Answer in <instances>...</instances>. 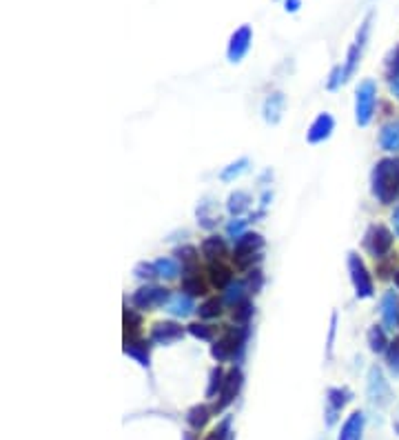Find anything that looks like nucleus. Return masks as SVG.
Wrapping results in <instances>:
<instances>
[{
    "label": "nucleus",
    "instance_id": "nucleus-2",
    "mask_svg": "<svg viewBox=\"0 0 399 440\" xmlns=\"http://www.w3.org/2000/svg\"><path fill=\"white\" fill-rule=\"evenodd\" d=\"M249 327H224L220 336L211 345V356L216 362L238 360L247 347Z\"/></svg>",
    "mask_w": 399,
    "mask_h": 440
},
{
    "label": "nucleus",
    "instance_id": "nucleus-30",
    "mask_svg": "<svg viewBox=\"0 0 399 440\" xmlns=\"http://www.w3.org/2000/svg\"><path fill=\"white\" fill-rule=\"evenodd\" d=\"M224 381H226V371L220 365H216V367L209 371V385H207V391H204L209 400L220 396V391L224 387Z\"/></svg>",
    "mask_w": 399,
    "mask_h": 440
},
{
    "label": "nucleus",
    "instance_id": "nucleus-6",
    "mask_svg": "<svg viewBox=\"0 0 399 440\" xmlns=\"http://www.w3.org/2000/svg\"><path fill=\"white\" fill-rule=\"evenodd\" d=\"M393 245H395V236H393V232L383 222L371 225L366 230V234H364V249L371 254L375 261L391 256Z\"/></svg>",
    "mask_w": 399,
    "mask_h": 440
},
{
    "label": "nucleus",
    "instance_id": "nucleus-35",
    "mask_svg": "<svg viewBox=\"0 0 399 440\" xmlns=\"http://www.w3.org/2000/svg\"><path fill=\"white\" fill-rule=\"evenodd\" d=\"M386 367L393 378H399V336H395L386 349Z\"/></svg>",
    "mask_w": 399,
    "mask_h": 440
},
{
    "label": "nucleus",
    "instance_id": "nucleus-24",
    "mask_svg": "<svg viewBox=\"0 0 399 440\" xmlns=\"http://www.w3.org/2000/svg\"><path fill=\"white\" fill-rule=\"evenodd\" d=\"M284 105H286V98L282 92H273L269 94V98L264 100V120L271 125L280 123L282 118V112H284Z\"/></svg>",
    "mask_w": 399,
    "mask_h": 440
},
{
    "label": "nucleus",
    "instance_id": "nucleus-45",
    "mask_svg": "<svg viewBox=\"0 0 399 440\" xmlns=\"http://www.w3.org/2000/svg\"><path fill=\"white\" fill-rule=\"evenodd\" d=\"M300 5H302V0H286V3H284V9L293 13V11L300 9Z\"/></svg>",
    "mask_w": 399,
    "mask_h": 440
},
{
    "label": "nucleus",
    "instance_id": "nucleus-37",
    "mask_svg": "<svg viewBox=\"0 0 399 440\" xmlns=\"http://www.w3.org/2000/svg\"><path fill=\"white\" fill-rule=\"evenodd\" d=\"M133 274H135V278H140V280H145V283L156 280V278H158L156 263H147V261L137 263V265L133 267Z\"/></svg>",
    "mask_w": 399,
    "mask_h": 440
},
{
    "label": "nucleus",
    "instance_id": "nucleus-10",
    "mask_svg": "<svg viewBox=\"0 0 399 440\" xmlns=\"http://www.w3.org/2000/svg\"><path fill=\"white\" fill-rule=\"evenodd\" d=\"M371 20H373V13H368L364 18L360 32H357V38L355 42L348 47V54H346V63H344V81L352 78V73L357 71L360 67V60H362V54H364V47H366V38H368V32H371Z\"/></svg>",
    "mask_w": 399,
    "mask_h": 440
},
{
    "label": "nucleus",
    "instance_id": "nucleus-19",
    "mask_svg": "<svg viewBox=\"0 0 399 440\" xmlns=\"http://www.w3.org/2000/svg\"><path fill=\"white\" fill-rule=\"evenodd\" d=\"M207 278L213 290H226V287L233 283V269L224 261H213L207 267Z\"/></svg>",
    "mask_w": 399,
    "mask_h": 440
},
{
    "label": "nucleus",
    "instance_id": "nucleus-40",
    "mask_svg": "<svg viewBox=\"0 0 399 440\" xmlns=\"http://www.w3.org/2000/svg\"><path fill=\"white\" fill-rule=\"evenodd\" d=\"M375 274H377L379 280H386V278L395 276V265L388 261V256H386V258H379V261H377V265H375Z\"/></svg>",
    "mask_w": 399,
    "mask_h": 440
},
{
    "label": "nucleus",
    "instance_id": "nucleus-51",
    "mask_svg": "<svg viewBox=\"0 0 399 440\" xmlns=\"http://www.w3.org/2000/svg\"><path fill=\"white\" fill-rule=\"evenodd\" d=\"M397 327H399V325H397Z\"/></svg>",
    "mask_w": 399,
    "mask_h": 440
},
{
    "label": "nucleus",
    "instance_id": "nucleus-13",
    "mask_svg": "<svg viewBox=\"0 0 399 440\" xmlns=\"http://www.w3.org/2000/svg\"><path fill=\"white\" fill-rule=\"evenodd\" d=\"M251 42H253L251 25H242L231 34V40H228V47H226V58L231 60V63H240V60L249 54Z\"/></svg>",
    "mask_w": 399,
    "mask_h": 440
},
{
    "label": "nucleus",
    "instance_id": "nucleus-21",
    "mask_svg": "<svg viewBox=\"0 0 399 440\" xmlns=\"http://www.w3.org/2000/svg\"><path fill=\"white\" fill-rule=\"evenodd\" d=\"M166 311L171 314L173 318H189L195 309L193 305V298L189 294H184V292H178L171 296V300L166 302Z\"/></svg>",
    "mask_w": 399,
    "mask_h": 440
},
{
    "label": "nucleus",
    "instance_id": "nucleus-36",
    "mask_svg": "<svg viewBox=\"0 0 399 440\" xmlns=\"http://www.w3.org/2000/svg\"><path fill=\"white\" fill-rule=\"evenodd\" d=\"M176 256H178V261L182 263V267H191V265H197L200 249L195 245H182V247L176 249Z\"/></svg>",
    "mask_w": 399,
    "mask_h": 440
},
{
    "label": "nucleus",
    "instance_id": "nucleus-9",
    "mask_svg": "<svg viewBox=\"0 0 399 440\" xmlns=\"http://www.w3.org/2000/svg\"><path fill=\"white\" fill-rule=\"evenodd\" d=\"M242 385H244L242 369L240 367H231L226 371V381H224V387L220 391V396H218L216 405H213V416L226 412V409L235 403V398L240 396V391H242Z\"/></svg>",
    "mask_w": 399,
    "mask_h": 440
},
{
    "label": "nucleus",
    "instance_id": "nucleus-44",
    "mask_svg": "<svg viewBox=\"0 0 399 440\" xmlns=\"http://www.w3.org/2000/svg\"><path fill=\"white\" fill-rule=\"evenodd\" d=\"M335 331H337V314H333V316H331V329H329V338H326V356H329V358H331V354H333Z\"/></svg>",
    "mask_w": 399,
    "mask_h": 440
},
{
    "label": "nucleus",
    "instance_id": "nucleus-15",
    "mask_svg": "<svg viewBox=\"0 0 399 440\" xmlns=\"http://www.w3.org/2000/svg\"><path fill=\"white\" fill-rule=\"evenodd\" d=\"M333 129H335V118L326 112H321V114L315 116L309 131H306V141H309L311 145H319V143H324V141L331 138Z\"/></svg>",
    "mask_w": 399,
    "mask_h": 440
},
{
    "label": "nucleus",
    "instance_id": "nucleus-32",
    "mask_svg": "<svg viewBox=\"0 0 399 440\" xmlns=\"http://www.w3.org/2000/svg\"><path fill=\"white\" fill-rule=\"evenodd\" d=\"M233 311H231V321L235 323V325H240V327H249V323H251V318H253V311H255V305L253 302L247 298L244 302H240V305H235V307H231Z\"/></svg>",
    "mask_w": 399,
    "mask_h": 440
},
{
    "label": "nucleus",
    "instance_id": "nucleus-20",
    "mask_svg": "<svg viewBox=\"0 0 399 440\" xmlns=\"http://www.w3.org/2000/svg\"><path fill=\"white\" fill-rule=\"evenodd\" d=\"M200 251H202V256L207 258L209 263L213 261H224V256L228 251L226 247V240L218 234H211L202 240V245H200Z\"/></svg>",
    "mask_w": 399,
    "mask_h": 440
},
{
    "label": "nucleus",
    "instance_id": "nucleus-39",
    "mask_svg": "<svg viewBox=\"0 0 399 440\" xmlns=\"http://www.w3.org/2000/svg\"><path fill=\"white\" fill-rule=\"evenodd\" d=\"M247 222L249 220H244V218H231L228 220V225H226V236L228 238H233V240H238L242 234H247Z\"/></svg>",
    "mask_w": 399,
    "mask_h": 440
},
{
    "label": "nucleus",
    "instance_id": "nucleus-26",
    "mask_svg": "<svg viewBox=\"0 0 399 440\" xmlns=\"http://www.w3.org/2000/svg\"><path fill=\"white\" fill-rule=\"evenodd\" d=\"M253 198H251V194L249 191H244V189H235L231 196L226 198V209H228V214H231L233 218L242 216L244 211H249Z\"/></svg>",
    "mask_w": 399,
    "mask_h": 440
},
{
    "label": "nucleus",
    "instance_id": "nucleus-34",
    "mask_svg": "<svg viewBox=\"0 0 399 440\" xmlns=\"http://www.w3.org/2000/svg\"><path fill=\"white\" fill-rule=\"evenodd\" d=\"M187 331L191 333L193 338H197V340H204V343H213V340H216V327H211L207 323H191L187 327Z\"/></svg>",
    "mask_w": 399,
    "mask_h": 440
},
{
    "label": "nucleus",
    "instance_id": "nucleus-25",
    "mask_svg": "<svg viewBox=\"0 0 399 440\" xmlns=\"http://www.w3.org/2000/svg\"><path fill=\"white\" fill-rule=\"evenodd\" d=\"M386 331H388V329L383 327V325H373L371 329H368L366 340H368V347H371V352H373V354H386V349H388V345H391Z\"/></svg>",
    "mask_w": 399,
    "mask_h": 440
},
{
    "label": "nucleus",
    "instance_id": "nucleus-33",
    "mask_svg": "<svg viewBox=\"0 0 399 440\" xmlns=\"http://www.w3.org/2000/svg\"><path fill=\"white\" fill-rule=\"evenodd\" d=\"M249 165H251L249 158H240V160L231 162V165L224 167V170L220 172V180H224V183H233L235 178H240L242 174L249 172Z\"/></svg>",
    "mask_w": 399,
    "mask_h": 440
},
{
    "label": "nucleus",
    "instance_id": "nucleus-47",
    "mask_svg": "<svg viewBox=\"0 0 399 440\" xmlns=\"http://www.w3.org/2000/svg\"><path fill=\"white\" fill-rule=\"evenodd\" d=\"M393 225H395V232L399 234V205H397L395 211H393Z\"/></svg>",
    "mask_w": 399,
    "mask_h": 440
},
{
    "label": "nucleus",
    "instance_id": "nucleus-23",
    "mask_svg": "<svg viewBox=\"0 0 399 440\" xmlns=\"http://www.w3.org/2000/svg\"><path fill=\"white\" fill-rule=\"evenodd\" d=\"M211 416H213V407H207V405H193L184 418H187L191 432H202V429L207 427V424H209Z\"/></svg>",
    "mask_w": 399,
    "mask_h": 440
},
{
    "label": "nucleus",
    "instance_id": "nucleus-43",
    "mask_svg": "<svg viewBox=\"0 0 399 440\" xmlns=\"http://www.w3.org/2000/svg\"><path fill=\"white\" fill-rule=\"evenodd\" d=\"M386 69H388V78H395V76L399 73V44H397V49L386 58Z\"/></svg>",
    "mask_w": 399,
    "mask_h": 440
},
{
    "label": "nucleus",
    "instance_id": "nucleus-7",
    "mask_svg": "<svg viewBox=\"0 0 399 440\" xmlns=\"http://www.w3.org/2000/svg\"><path fill=\"white\" fill-rule=\"evenodd\" d=\"M171 296H173L171 290H166V287L147 283L131 296V305L140 311H156L160 307H166V302L171 300Z\"/></svg>",
    "mask_w": 399,
    "mask_h": 440
},
{
    "label": "nucleus",
    "instance_id": "nucleus-48",
    "mask_svg": "<svg viewBox=\"0 0 399 440\" xmlns=\"http://www.w3.org/2000/svg\"><path fill=\"white\" fill-rule=\"evenodd\" d=\"M182 440H195V434H193V432H187V434H182Z\"/></svg>",
    "mask_w": 399,
    "mask_h": 440
},
{
    "label": "nucleus",
    "instance_id": "nucleus-4",
    "mask_svg": "<svg viewBox=\"0 0 399 440\" xmlns=\"http://www.w3.org/2000/svg\"><path fill=\"white\" fill-rule=\"evenodd\" d=\"M346 265H348V274H350V283H352V290H355V296L360 300L373 298L375 283H373V276H371V271H368L366 263L362 261V256L357 251H350L346 258Z\"/></svg>",
    "mask_w": 399,
    "mask_h": 440
},
{
    "label": "nucleus",
    "instance_id": "nucleus-18",
    "mask_svg": "<svg viewBox=\"0 0 399 440\" xmlns=\"http://www.w3.org/2000/svg\"><path fill=\"white\" fill-rule=\"evenodd\" d=\"M364 429H366V414L362 409H355V412H350V416L344 420L337 440H362Z\"/></svg>",
    "mask_w": 399,
    "mask_h": 440
},
{
    "label": "nucleus",
    "instance_id": "nucleus-46",
    "mask_svg": "<svg viewBox=\"0 0 399 440\" xmlns=\"http://www.w3.org/2000/svg\"><path fill=\"white\" fill-rule=\"evenodd\" d=\"M391 92H393V96L399 100V73L395 76V78H391Z\"/></svg>",
    "mask_w": 399,
    "mask_h": 440
},
{
    "label": "nucleus",
    "instance_id": "nucleus-50",
    "mask_svg": "<svg viewBox=\"0 0 399 440\" xmlns=\"http://www.w3.org/2000/svg\"><path fill=\"white\" fill-rule=\"evenodd\" d=\"M393 427H395V432H397V434H399V418H397V420H395V424H393Z\"/></svg>",
    "mask_w": 399,
    "mask_h": 440
},
{
    "label": "nucleus",
    "instance_id": "nucleus-31",
    "mask_svg": "<svg viewBox=\"0 0 399 440\" xmlns=\"http://www.w3.org/2000/svg\"><path fill=\"white\" fill-rule=\"evenodd\" d=\"M142 331V314L125 307V338H137Z\"/></svg>",
    "mask_w": 399,
    "mask_h": 440
},
{
    "label": "nucleus",
    "instance_id": "nucleus-11",
    "mask_svg": "<svg viewBox=\"0 0 399 440\" xmlns=\"http://www.w3.org/2000/svg\"><path fill=\"white\" fill-rule=\"evenodd\" d=\"M184 333H189L187 327H182L180 323L176 321H160V323H153L151 327V333H149V338L153 345H173L178 340L184 338Z\"/></svg>",
    "mask_w": 399,
    "mask_h": 440
},
{
    "label": "nucleus",
    "instance_id": "nucleus-38",
    "mask_svg": "<svg viewBox=\"0 0 399 440\" xmlns=\"http://www.w3.org/2000/svg\"><path fill=\"white\" fill-rule=\"evenodd\" d=\"M204 440H231V418H224L216 429H211Z\"/></svg>",
    "mask_w": 399,
    "mask_h": 440
},
{
    "label": "nucleus",
    "instance_id": "nucleus-8",
    "mask_svg": "<svg viewBox=\"0 0 399 440\" xmlns=\"http://www.w3.org/2000/svg\"><path fill=\"white\" fill-rule=\"evenodd\" d=\"M366 393H368V400L377 407H386L393 398V389H391V383L386 381V376H383L381 367L373 365L368 369V378H366Z\"/></svg>",
    "mask_w": 399,
    "mask_h": 440
},
{
    "label": "nucleus",
    "instance_id": "nucleus-5",
    "mask_svg": "<svg viewBox=\"0 0 399 440\" xmlns=\"http://www.w3.org/2000/svg\"><path fill=\"white\" fill-rule=\"evenodd\" d=\"M377 107V85L375 81H362L355 89V123L368 127Z\"/></svg>",
    "mask_w": 399,
    "mask_h": 440
},
{
    "label": "nucleus",
    "instance_id": "nucleus-22",
    "mask_svg": "<svg viewBox=\"0 0 399 440\" xmlns=\"http://www.w3.org/2000/svg\"><path fill=\"white\" fill-rule=\"evenodd\" d=\"M379 147L388 154H399V118L391 120L379 131Z\"/></svg>",
    "mask_w": 399,
    "mask_h": 440
},
{
    "label": "nucleus",
    "instance_id": "nucleus-27",
    "mask_svg": "<svg viewBox=\"0 0 399 440\" xmlns=\"http://www.w3.org/2000/svg\"><path fill=\"white\" fill-rule=\"evenodd\" d=\"M249 287H247V280H233L231 285L224 290V305L228 307H235L240 302H244L249 298Z\"/></svg>",
    "mask_w": 399,
    "mask_h": 440
},
{
    "label": "nucleus",
    "instance_id": "nucleus-12",
    "mask_svg": "<svg viewBox=\"0 0 399 440\" xmlns=\"http://www.w3.org/2000/svg\"><path fill=\"white\" fill-rule=\"evenodd\" d=\"M352 400V391L348 387H329L326 389V424L329 427H333V424L337 422V418H340L342 409Z\"/></svg>",
    "mask_w": 399,
    "mask_h": 440
},
{
    "label": "nucleus",
    "instance_id": "nucleus-3",
    "mask_svg": "<svg viewBox=\"0 0 399 440\" xmlns=\"http://www.w3.org/2000/svg\"><path fill=\"white\" fill-rule=\"evenodd\" d=\"M262 249H264V238L255 234V232H247L242 234L235 245H233V265L242 271H251L253 265H257L262 261Z\"/></svg>",
    "mask_w": 399,
    "mask_h": 440
},
{
    "label": "nucleus",
    "instance_id": "nucleus-16",
    "mask_svg": "<svg viewBox=\"0 0 399 440\" xmlns=\"http://www.w3.org/2000/svg\"><path fill=\"white\" fill-rule=\"evenodd\" d=\"M379 311H381V323L386 329H395L399 325V294L395 290L383 292Z\"/></svg>",
    "mask_w": 399,
    "mask_h": 440
},
{
    "label": "nucleus",
    "instance_id": "nucleus-14",
    "mask_svg": "<svg viewBox=\"0 0 399 440\" xmlns=\"http://www.w3.org/2000/svg\"><path fill=\"white\" fill-rule=\"evenodd\" d=\"M209 283H204V278L200 276V265H191V267H182V283H180V292L189 294L191 298L195 296H207L209 294Z\"/></svg>",
    "mask_w": 399,
    "mask_h": 440
},
{
    "label": "nucleus",
    "instance_id": "nucleus-17",
    "mask_svg": "<svg viewBox=\"0 0 399 440\" xmlns=\"http://www.w3.org/2000/svg\"><path fill=\"white\" fill-rule=\"evenodd\" d=\"M125 354L129 358H133L140 367H149L151 365V338H125Z\"/></svg>",
    "mask_w": 399,
    "mask_h": 440
},
{
    "label": "nucleus",
    "instance_id": "nucleus-41",
    "mask_svg": "<svg viewBox=\"0 0 399 440\" xmlns=\"http://www.w3.org/2000/svg\"><path fill=\"white\" fill-rule=\"evenodd\" d=\"M262 285H264V276H262V271H259L257 267L249 271V276H247V287H249V292L251 294H257L259 290H262Z\"/></svg>",
    "mask_w": 399,
    "mask_h": 440
},
{
    "label": "nucleus",
    "instance_id": "nucleus-49",
    "mask_svg": "<svg viewBox=\"0 0 399 440\" xmlns=\"http://www.w3.org/2000/svg\"><path fill=\"white\" fill-rule=\"evenodd\" d=\"M393 280H395V287H397V290H399V267L395 269V276H393Z\"/></svg>",
    "mask_w": 399,
    "mask_h": 440
},
{
    "label": "nucleus",
    "instance_id": "nucleus-28",
    "mask_svg": "<svg viewBox=\"0 0 399 440\" xmlns=\"http://www.w3.org/2000/svg\"><path fill=\"white\" fill-rule=\"evenodd\" d=\"M156 269H158V278H162V280H176L180 276V271H182L180 261H178V258H173V256L158 258Z\"/></svg>",
    "mask_w": 399,
    "mask_h": 440
},
{
    "label": "nucleus",
    "instance_id": "nucleus-1",
    "mask_svg": "<svg viewBox=\"0 0 399 440\" xmlns=\"http://www.w3.org/2000/svg\"><path fill=\"white\" fill-rule=\"evenodd\" d=\"M371 194L381 205H393L399 198V158L388 156L375 162L371 172Z\"/></svg>",
    "mask_w": 399,
    "mask_h": 440
},
{
    "label": "nucleus",
    "instance_id": "nucleus-29",
    "mask_svg": "<svg viewBox=\"0 0 399 440\" xmlns=\"http://www.w3.org/2000/svg\"><path fill=\"white\" fill-rule=\"evenodd\" d=\"M224 311V298H218V296H211L207 298L204 302H200L197 307V316L202 318V321H216L220 318Z\"/></svg>",
    "mask_w": 399,
    "mask_h": 440
},
{
    "label": "nucleus",
    "instance_id": "nucleus-42",
    "mask_svg": "<svg viewBox=\"0 0 399 440\" xmlns=\"http://www.w3.org/2000/svg\"><path fill=\"white\" fill-rule=\"evenodd\" d=\"M342 83H346V81H344V69H342V67H333V71H331V76H329L326 87L331 89V92H335V89L340 87Z\"/></svg>",
    "mask_w": 399,
    "mask_h": 440
}]
</instances>
